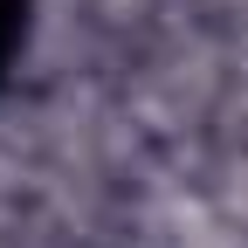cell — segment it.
<instances>
[{
	"label": "cell",
	"mask_w": 248,
	"mask_h": 248,
	"mask_svg": "<svg viewBox=\"0 0 248 248\" xmlns=\"http://www.w3.org/2000/svg\"><path fill=\"white\" fill-rule=\"evenodd\" d=\"M14 35H21V0H0V55L14 48Z\"/></svg>",
	"instance_id": "6da1fadb"
}]
</instances>
